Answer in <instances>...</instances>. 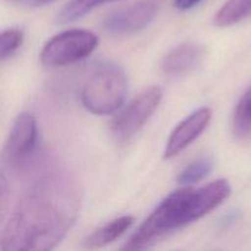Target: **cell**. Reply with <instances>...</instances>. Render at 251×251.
I'll use <instances>...</instances> for the list:
<instances>
[{
  "label": "cell",
  "instance_id": "obj_1",
  "mask_svg": "<svg viewBox=\"0 0 251 251\" xmlns=\"http://www.w3.org/2000/svg\"><path fill=\"white\" fill-rule=\"evenodd\" d=\"M77 191L65 176H43L28 189L1 232V250H48L61 242L77 212Z\"/></svg>",
  "mask_w": 251,
  "mask_h": 251
},
{
  "label": "cell",
  "instance_id": "obj_2",
  "mask_svg": "<svg viewBox=\"0 0 251 251\" xmlns=\"http://www.w3.org/2000/svg\"><path fill=\"white\" fill-rule=\"evenodd\" d=\"M230 191L232 189L226 179L198 189L185 188L174 191L157 206L123 249L140 250L151 247L210 213L229 198Z\"/></svg>",
  "mask_w": 251,
  "mask_h": 251
},
{
  "label": "cell",
  "instance_id": "obj_3",
  "mask_svg": "<svg viewBox=\"0 0 251 251\" xmlns=\"http://www.w3.org/2000/svg\"><path fill=\"white\" fill-rule=\"evenodd\" d=\"M126 93L127 78L124 70L114 64H102L86 78L81 102L93 114L107 115L122 107Z\"/></svg>",
  "mask_w": 251,
  "mask_h": 251
},
{
  "label": "cell",
  "instance_id": "obj_4",
  "mask_svg": "<svg viewBox=\"0 0 251 251\" xmlns=\"http://www.w3.org/2000/svg\"><path fill=\"white\" fill-rule=\"evenodd\" d=\"M98 42V37L87 29H68L47 42L41 51V61L49 68L77 63L93 53Z\"/></svg>",
  "mask_w": 251,
  "mask_h": 251
},
{
  "label": "cell",
  "instance_id": "obj_5",
  "mask_svg": "<svg viewBox=\"0 0 251 251\" xmlns=\"http://www.w3.org/2000/svg\"><path fill=\"white\" fill-rule=\"evenodd\" d=\"M163 97L159 86H151L137 95L112 122L113 135L120 142L129 141L149 122Z\"/></svg>",
  "mask_w": 251,
  "mask_h": 251
},
{
  "label": "cell",
  "instance_id": "obj_6",
  "mask_svg": "<svg viewBox=\"0 0 251 251\" xmlns=\"http://www.w3.org/2000/svg\"><path fill=\"white\" fill-rule=\"evenodd\" d=\"M38 142V130L34 117L29 113H22L11 127L4 146L2 157L11 169L27 167L34 156Z\"/></svg>",
  "mask_w": 251,
  "mask_h": 251
},
{
  "label": "cell",
  "instance_id": "obj_7",
  "mask_svg": "<svg viewBox=\"0 0 251 251\" xmlns=\"http://www.w3.org/2000/svg\"><path fill=\"white\" fill-rule=\"evenodd\" d=\"M161 0H140L105 17L103 27L112 34H132L146 28L157 16Z\"/></svg>",
  "mask_w": 251,
  "mask_h": 251
},
{
  "label": "cell",
  "instance_id": "obj_8",
  "mask_svg": "<svg viewBox=\"0 0 251 251\" xmlns=\"http://www.w3.org/2000/svg\"><path fill=\"white\" fill-rule=\"evenodd\" d=\"M211 118H212L211 108L202 107L179 123L167 141L164 158L171 159L183 152L189 145H191V142L195 141L202 134L203 130L210 124Z\"/></svg>",
  "mask_w": 251,
  "mask_h": 251
},
{
  "label": "cell",
  "instance_id": "obj_9",
  "mask_svg": "<svg viewBox=\"0 0 251 251\" xmlns=\"http://www.w3.org/2000/svg\"><path fill=\"white\" fill-rule=\"evenodd\" d=\"M205 56V48L196 43H184L163 58L161 69L168 76H181L198 68Z\"/></svg>",
  "mask_w": 251,
  "mask_h": 251
},
{
  "label": "cell",
  "instance_id": "obj_10",
  "mask_svg": "<svg viewBox=\"0 0 251 251\" xmlns=\"http://www.w3.org/2000/svg\"><path fill=\"white\" fill-rule=\"evenodd\" d=\"M132 223H134L132 216H123V217L117 218V220L105 225L104 227L93 232L83 242V245L88 249H97V248L105 247V245L113 243L119 237H122L131 227Z\"/></svg>",
  "mask_w": 251,
  "mask_h": 251
},
{
  "label": "cell",
  "instance_id": "obj_11",
  "mask_svg": "<svg viewBox=\"0 0 251 251\" xmlns=\"http://www.w3.org/2000/svg\"><path fill=\"white\" fill-rule=\"evenodd\" d=\"M251 16V0H227L213 17L217 27H228Z\"/></svg>",
  "mask_w": 251,
  "mask_h": 251
},
{
  "label": "cell",
  "instance_id": "obj_12",
  "mask_svg": "<svg viewBox=\"0 0 251 251\" xmlns=\"http://www.w3.org/2000/svg\"><path fill=\"white\" fill-rule=\"evenodd\" d=\"M110 1H115V0H71L59 12L58 22L69 24V22L76 21L97 6Z\"/></svg>",
  "mask_w": 251,
  "mask_h": 251
},
{
  "label": "cell",
  "instance_id": "obj_13",
  "mask_svg": "<svg viewBox=\"0 0 251 251\" xmlns=\"http://www.w3.org/2000/svg\"><path fill=\"white\" fill-rule=\"evenodd\" d=\"M235 136L243 139L251 132V87L242 96L233 118Z\"/></svg>",
  "mask_w": 251,
  "mask_h": 251
},
{
  "label": "cell",
  "instance_id": "obj_14",
  "mask_svg": "<svg viewBox=\"0 0 251 251\" xmlns=\"http://www.w3.org/2000/svg\"><path fill=\"white\" fill-rule=\"evenodd\" d=\"M212 168V158H210V157H202V158H199L196 161L191 162L188 167H185L179 173L176 180L181 185H191V184L199 183V181L202 180L203 178H206L211 173Z\"/></svg>",
  "mask_w": 251,
  "mask_h": 251
},
{
  "label": "cell",
  "instance_id": "obj_15",
  "mask_svg": "<svg viewBox=\"0 0 251 251\" xmlns=\"http://www.w3.org/2000/svg\"><path fill=\"white\" fill-rule=\"evenodd\" d=\"M24 42V34L19 28L5 29L0 36V56L1 60L10 58Z\"/></svg>",
  "mask_w": 251,
  "mask_h": 251
},
{
  "label": "cell",
  "instance_id": "obj_16",
  "mask_svg": "<svg viewBox=\"0 0 251 251\" xmlns=\"http://www.w3.org/2000/svg\"><path fill=\"white\" fill-rule=\"evenodd\" d=\"M202 0H176L174 1V6L178 10H180V11H186V10H190L193 7H195Z\"/></svg>",
  "mask_w": 251,
  "mask_h": 251
},
{
  "label": "cell",
  "instance_id": "obj_17",
  "mask_svg": "<svg viewBox=\"0 0 251 251\" xmlns=\"http://www.w3.org/2000/svg\"><path fill=\"white\" fill-rule=\"evenodd\" d=\"M54 1V0H34L37 5H44V4H48V2Z\"/></svg>",
  "mask_w": 251,
  "mask_h": 251
},
{
  "label": "cell",
  "instance_id": "obj_18",
  "mask_svg": "<svg viewBox=\"0 0 251 251\" xmlns=\"http://www.w3.org/2000/svg\"><path fill=\"white\" fill-rule=\"evenodd\" d=\"M9 1H17V0H9Z\"/></svg>",
  "mask_w": 251,
  "mask_h": 251
}]
</instances>
